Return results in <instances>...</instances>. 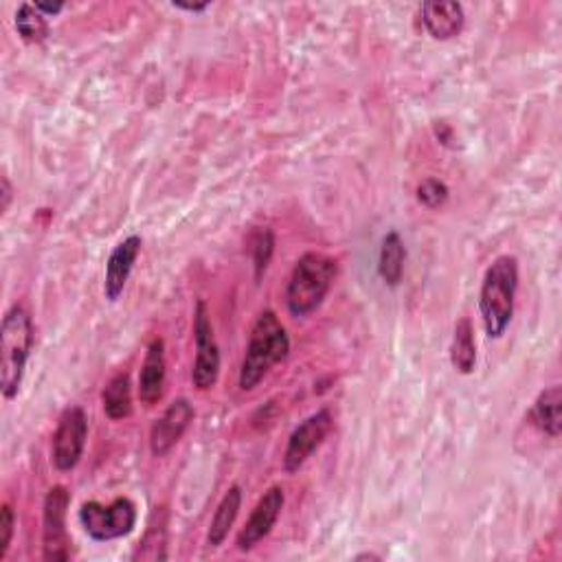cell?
Masks as SVG:
<instances>
[{
    "label": "cell",
    "instance_id": "6da1fadb",
    "mask_svg": "<svg viewBox=\"0 0 562 562\" xmlns=\"http://www.w3.org/2000/svg\"><path fill=\"white\" fill-rule=\"evenodd\" d=\"M518 290V260L499 255L486 271L479 292V314L488 338L499 340L507 332Z\"/></svg>",
    "mask_w": 562,
    "mask_h": 562
},
{
    "label": "cell",
    "instance_id": "7a4b0ae2",
    "mask_svg": "<svg viewBox=\"0 0 562 562\" xmlns=\"http://www.w3.org/2000/svg\"><path fill=\"white\" fill-rule=\"evenodd\" d=\"M290 354V336L273 310H264L253 323L240 367V390L253 392L268 371Z\"/></svg>",
    "mask_w": 562,
    "mask_h": 562
},
{
    "label": "cell",
    "instance_id": "3957f363",
    "mask_svg": "<svg viewBox=\"0 0 562 562\" xmlns=\"http://www.w3.org/2000/svg\"><path fill=\"white\" fill-rule=\"evenodd\" d=\"M32 349L34 321L27 308L16 303L5 312L0 327V392L5 400L19 398Z\"/></svg>",
    "mask_w": 562,
    "mask_h": 562
},
{
    "label": "cell",
    "instance_id": "277c9868",
    "mask_svg": "<svg viewBox=\"0 0 562 562\" xmlns=\"http://www.w3.org/2000/svg\"><path fill=\"white\" fill-rule=\"evenodd\" d=\"M336 277V260L323 253H303L286 286V306L295 319L310 316L316 312Z\"/></svg>",
    "mask_w": 562,
    "mask_h": 562
},
{
    "label": "cell",
    "instance_id": "5b68a950",
    "mask_svg": "<svg viewBox=\"0 0 562 562\" xmlns=\"http://www.w3.org/2000/svg\"><path fill=\"white\" fill-rule=\"evenodd\" d=\"M77 518L91 540L110 542L134 531L139 512L134 501H130L128 497H117L108 505L99 501L82 503Z\"/></svg>",
    "mask_w": 562,
    "mask_h": 562
},
{
    "label": "cell",
    "instance_id": "8992f818",
    "mask_svg": "<svg viewBox=\"0 0 562 562\" xmlns=\"http://www.w3.org/2000/svg\"><path fill=\"white\" fill-rule=\"evenodd\" d=\"M194 338H196V360L192 369V383L199 392H207L218 383L223 358L214 334L210 308L203 299L196 303V310H194Z\"/></svg>",
    "mask_w": 562,
    "mask_h": 562
},
{
    "label": "cell",
    "instance_id": "52a82bcc",
    "mask_svg": "<svg viewBox=\"0 0 562 562\" xmlns=\"http://www.w3.org/2000/svg\"><path fill=\"white\" fill-rule=\"evenodd\" d=\"M88 440V418L82 407H69L58 422L51 442V464L58 473H71L84 457Z\"/></svg>",
    "mask_w": 562,
    "mask_h": 562
},
{
    "label": "cell",
    "instance_id": "ba28073f",
    "mask_svg": "<svg viewBox=\"0 0 562 562\" xmlns=\"http://www.w3.org/2000/svg\"><path fill=\"white\" fill-rule=\"evenodd\" d=\"M71 492L64 486H53L43 505V555L45 560H69L71 545L67 531V514Z\"/></svg>",
    "mask_w": 562,
    "mask_h": 562
},
{
    "label": "cell",
    "instance_id": "9c48e42d",
    "mask_svg": "<svg viewBox=\"0 0 562 562\" xmlns=\"http://www.w3.org/2000/svg\"><path fill=\"white\" fill-rule=\"evenodd\" d=\"M334 425V418L327 409H319L316 414L308 416L288 438L284 451V473L295 475L303 468V464L319 451L325 442Z\"/></svg>",
    "mask_w": 562,
    "mask_h": 562
},
{
    "label": "cell",
    "instance_id": "30bf717a",
    "mask_svg": "<svg viewBox=\"0 0 562 562\" xmlns=\"http://www.w3.org/2000/svg\"><path fill=\"white\" fill-rule=\"evenodd\" d=\"M194 407L187 398H176L150 429V451L154 457H165L194 422Z\"/></svg>",
    "mask_w": 562,
    "mask_h": 562
},
{
    "label": "cell",
    "instance_id": "8fae6325",
    "mask_svg": "<svg viewBox=\"0 0 562 562\" xmlns=\"http://www.w3.org/2000/svg\"><path fill=\"white\" fill-rule=\"evenodd\" d=\"M286 505V494L282 486H271L264 497L258 501V505L253 507L247 525L240 529L238 534V549L240 551H251L255 549L275 527V523L279 521V514Z\"/></svg>",
    "mask_w": 562,
    "mask_h": 562
},
{
    "label": "cell",
    "instance_id": "7c38bea8",
    "mask_svg": "<svg viewBox=\"0 0 562 562\" xmlns=\"http://www.w3.org/2000/svg\"><path fill=\"white\" fill-rule=\"evenodd\" d=\"M141 247H143V240L141 236L132 234L128 236L125 240H121L112 253L108 255V262H106V277H104V297L115 303L121 299L125 286H128V279L134 271V264L139 260V253H141Z\"/></svg>",
    "mask_w": 562,
    "mask_h": 562
},
{
    "label": "cell",
    "instance_id": "4fadbf2b",
    "mask_svg": "<svg viewBox=\"0 0 562 562\" xmlns=\"http://www.w3.org/2000/svg\"><path fill=\"white\" fill-rule=\"evenodd\" d=\"M167 381V360H165V340L152 338L145 351V360L139 373V400L145 407H154L165 394Z\"/></svg>",
    "mask_w": 562,
    "mask_h": 562
},
{
    "label": "cell",
    "instance_id": "5bb4252c",
    "mask_svg": "<svg viewBox=\"0 0 562 562\" xmlns=\"http://www.w3.org/2000/svg\"><path fill=\"white\" fill-rule=\"evenodd\" d=\"M422 25L433 40L446 43L464 32L466 14L453 0H427L422 5Z\"/></svg>",
    "mask_w": 562,
    "mask_h": 562
},
{
    "label": "cell",
    "instance_id": "9a60e30c",
    "mask_svg": "<svg viewBox=\"0 0 562 562\" xmlns=\"http://www.w3.org/2000/svg\"><path fill=\"white\" fill-rule=\"evenodd\" d=\"M529 422L547 438L558 440L562 433V390L551 385L538 394L529 409Z\"/></svg>",
    "mask_w": 562,
    "mask_h": 562
},
{
    "label": "cell",
    "instance_id": "2e32d148",
    "mask_svg": "<svg viewBox=\"0 0 562 562\" xmlns=\"http://www.w3.org/2000/svg\"><path fill=\"white\" fill-rule=\"evenodd\" d=\"M405 262H407V247L398 231H390L381 242L379 253V275L390 288H398L405 277Z\"/></svg>",
    "mask_w": 562,
    "mask_h": 562
},
{
    "label": "cell",
    "instance_id": "e0dca14e",
    "mask_svg": "<svg viewBox=\"0 0 562 562\" xmlns=\"http://www.w3.org/2000/svg\"><path fill=\"white\" fill-rule=\"evenodd\" d=\"M451 364L462 376H470L477 367V343H475V325L468 316H462L455 323L453 340H451Z\"/></svg>",
    "mask_w": 562,
    "mask_h": 562
},
{
    "label": "cell",
    "instance_id": "ac0fdd59",
    "mask_svg": "<svg viewBox=\"0 0 562 562\" xmlns=\"http://www.w3.org/2000/svg\"><path fill=\"white\" fill-rule=\"evenodd\" d=\"M240 507H242V488L240 486H231L225 492V497L218 503L216 514L212 518V525H210V531H207V545L210 547L216 549V547H220L229 538V531L236 525Z\"/></svg>",
    "mask_w": 562,
    "mask_h": 562
},
{
    "label": "cell",
    "instance_id": "d6986e66",
    "mask_svg": "<svg viewBox=\"0 0 562 562\" xmlns=\"http://www.w3.org/2000/svg\"><path fill=\"white\" fill-rule=\"evenodd\" d=\"M101 407H104L106 418L112 422H119V420H125L132 416L130 373L121 371L108 381V385L104 387V394H101Z\"/></svg>",
    "mask_w": 562,
    "mask_h": 562
},
{
    "label": "cell",
    "instance_id": "ffe728a7",
    "mask_svg": "<svg viewBox=\"0 0 562 562\" xmlns=\"http://www.w3.org/2000/svg\"><path fill=\"white\" fill-rule=\"evenodd\" d=\"M14 27L27 45H43L49 38V21L36 10L34 3H23L16 10Z\"/></svg>",
    "mask_w": 562,
    "mask_h": 562
},
{
    "label": "cell",
    "instance_id": "44dd1931",
    "mask_svg": "<svg viewBox=\"0 0 562 562\" xmlns=\"http://www.w3.org/2000/svg\"><path fill=\"white\" fill-rule=\"evenodd\" d=\"M251 260H253V268H255V282H260L273 260L275 253V236L271 229H258L251 236Z\"/></svg>",
    "mask_w": 562,
    "mask_h": 562
},
{
    "label": "cell",
    "instance_id": "7402d4cb",
    "mask_svg": "<svg viewBox=\"0 0 562 562\" xmlns=\"http://www.w3.org/2000/svg\"><path fill=\"white\" fill-rule=\"evenodd\" d=\"M451 190L449 184L440 178H427L418 184V203L427 210H440L449 203Z\"/></svg>",
    "mask_w": 562,
    "mask_h": 562
},
{
    "label": "cell",
    "instance_id": "603a6c76",
    "mask_svg": "<svg viewBox=\"0 0 562 562\" xmlns=\"http://www.w3.org/2000/svg\"><path fill=\"white\" fill-rule=\"evenodd\" d=\"M16 531V512L10 503H3L0 507V560L8 558V551L12 547Z\"/></svg>",
    "mask_w": 562,
    "mask_h": 562
},
{
    "label": "cell",
    "instance_id": "cb8c5ba5",
    "mask_svg": "<svg viewBox=\"0 0 562 562\" xmlns=\"http://www.w3.org/2000/svg\"><path fill=\"white\" fill-rule=\"evenodd\" d=\"M14 201V190H12V182L8 176H3V180H0V214H8L10 212V205Z\"/></svg>",
    "mask_w": 562,
    "mask_h": 562
},
{
    "label": "cell",
    "instance_id": "d4e9b609",
    "mask_svg": "<svg viewBox=\"0 0 562 562\" xmlns=\"http://www.w3.org/2000/svg\"><path fill=\"white\" fill-rule=\"evenodd\" d=\"M36 5V10L45 16V19H56L62 10H64V3H45V0H38V3H34Z\"/></svg>",
    "mask_w": 562,
    "mask_h": 562
},
{
    "label": "cell",
    "instance_id": "484cf974",
    "mask_svg": "<svg viewBox=\"0 0 562 562\" xmlns=\"http://www.w3.org/2000/svg\"><path fill=\"white\" fill-rule=\"evenodd\" d=\"M174 10L190 12V14H203L210 10V3H171Z\"/></svg>",
    "mask_w": 562,
    "mask_h": 562
},
{
    "label": "cell",
    "instance_id": "4316f807",
    "mask_svg": "<svg viewBox=\"0 0 562 562\" xmlns=\"http://www.w3.org/2000/svg\"><path fill=\"white\" fill-rule=\"evenodd\" d=\"M356 560H381L379 553H371V551H364V553H358Z\"/></svg>",
    "mask_w": 562,
    "mask_h": 562
}]
</instances>
